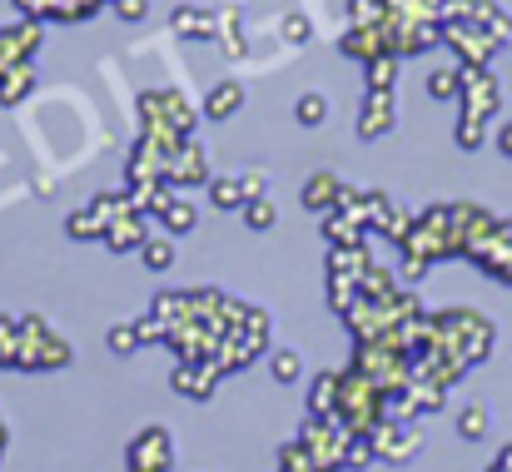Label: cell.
Returning <instances> with one entry per match:
<instances>
[{
    "label": "cell",
    "instance_id": "obj_28",
    "mask_svg": "<svg viewBox=\"0 0 512 472\" xmlns=\"http://www.w3.org/2000/svg\"><path fill=\"white\" fill-rule=\"evenodd\" d=\"M458 145H463V150H478V145H483V120H463V125H458Z\"/></svg>",
    "mask_w": 512,
    "mask_h": 472
},
{
    "label": "cell",
    "instance_id": "obj_6",
    "mask_svg": "<svg viewBox=\"0 0 512 472\" xmlns=\"http://www.w3.org/2000/svg\"><path fill=\"white\" fill-rule=\"evenodd\" d=\"M393 130V95L388 90H363V105H358V135L363 140H378Z\"/></svg>",
    "mask_w": 512,
    "mask_h": 472
},
{
    "label": "cell",
    "instance_id": "obj_3",
    "mask_svg": "<svg viewBox=\"0 0 512 472\" xmlns=\"http://www.w3.org/2000/svg\"><path fill=\"white\" fill-rule=\"evenodd\" d=\"M174 458L170 448V433L165 428H145L135 443H130V468L135 472H165Z\"/></svg>",
    "mask_w": 512,
    "mask_h": 472
},
{
    "label": "cell",
    "instance_id": "obj_13",
    "mask_svg": "<svg viewBox=\"0 0 512 472\" xmlns=\"http://www.w3.org/2000/svg\"><path fill=\"white\" fill-rule=\"evenodd\" d=\"M463 80H468L463 65H443V70L428 75V95L433 100H463Z\"/></svg>",
    "mask_w": 512,
    "mask_h": 472
},
{
    "label": "cell",
    "instance_id": "obj_27",
    "mask_svg": "<svg viewBox=\"0 0 512 472\" xmlns=\"http://www.w3.org/2000/svg\"><path fill=\"white\" fill-rule=\"evenodd\" d=\"M284 35H289V45H309V35H314L309 15H289V20H284Z\"/></svg>",
    "mask_w": 512,
    "mask_h": 472
},
{
    "label": "cell",
    "instance_id": "obj_14",
    "mask_svg": "<svg viewBox=\"0 0 512 472\" xmlns=\"http://www.w3.org/2000/svg\"><path fill=\"white\" fill-rule=\"evenodd\" d=\"M294 120H299L304 130H319V125H329V95H319V90L299 95V105H294Z\"/></svg>",
    "mask_w": 512,
    "mask_h": 472
},
{
    "label": "cell",
    "instance_id": "obj_2",
    "mask_svg": "<svg viewBox=\"0 0 512 472\" xmlns=\"http://www.w3.org/2000/svg\"><path fill=\"white\" fill-rule=\"evenodd\" d=\"M443 40L458 50L463 70H488V60H493V50H498V40H493L478 20H443Z\"/></svg>",
    "mask_w": 512,
    "mask_h": 472
},
{
    "label": "cell",
    "instance_id": "obj_9",
    "mask_svg": "<svg viewBox=\"0 0 512 472\" xmlns=\"http://www.w3.org/2000/svg\"><path fill=\"white\" fill-rule=\"evenodd\" d=\"M170 30L184 35V40H214V35H219V30H214V15L199 10V5H179L170 15Z\"/></svg>",
    "mask_w": 512,
    "mask_h": 472
},
{
    "label": "cell",
    "instance_id": "obj_4",
    "mask_svg": "<svg viewBox=\"0 0 512 472\" xmlns=\"http://www.w3.org/2000/svg\"><path fill=\"white\" fill-rule=\"evenodd\" d=\"M498 80L488 75V70H468V80H463V120H488L493 110H498Z\"/></svg>",
    "mask_w": 512,
    "mask_h": 472
},
{
    "label": "cell",
    "instance_id": "obj_20",
    "mask_svg": "<svg viewBox=\"0 0 512 472\" xmlns=\"http://www.w3.org/2000/svg\"><path fill=\"white\" fill-rule=\"evenodd\" d=\"M393 70H398V55L368 60V90H388V95H393Z\"/></svg>",
    "mask_w": 512,
    "mask_h": 472
},
{
    "label": "cell",
    "instance_id": "obj_21",
    "mask_svg": "<svg viewBox=\"0 0 512 472\" xmlns=\"http://www.w3.org/2000/svg\"><path fill=\"white\" fill-rule=\"evenodd\" d=\"M274 219H279V214H274V204H269V199H249V204H244V224H249L254 234L274 229Z\"/></svg>",
    "mask_w": 512,
    "mask_h": 472
},
{
    "label": "cell",
    "instance_id": "obj_10",
    "mask_svg": "<svg viewBox=\"0 0 512 472\" xmlns=\"http://www.w3.org/2000/svg\"><path fill=\"white\" fill-rule=\"evenodd\" d=\"M339 199H343V184L334 174H309L304 179V209L329 214V209H339Z\"/></svg>",
    "mask_w": 512,
    "mask_h": 472
},
{
    "label": "cell",
    "instance_id": "obj_7",
    "mask_svg": "<svg viewBox=\"0 0 512 472\" xmlns=\"http://www.w3.org/2000/svg\"><path fill=\"white\" fill-rule=\"evenodd\" d=\"M244 110V80H219L209 95H204V115L209 120H229Z\"/></svg>",
    "mask_w": 512,
    "mask_h": 472
},
{
    "label": "cell",
    "instance_id": "obj_5",
    "mask_svg": "<svg viewBox=\"0 0 512 472\" xmlns=\"http://www.w3.org/2000/svg\"><path fill=\"white\" fill-rule=\"evenodd\" d=\"M145 239H150V224H145V214L140 209H125L120 219H110L105 224V249H115V254H140L145 249Z\"/></svg>",
    "mask_w": 512,
    "mask_h": 472
},
{
    "label": "cell",
    "instance_id": "obj_18",
    "mask_svg": "<svg viewBox=\"0 0 512 472\" xmlns=\"http://www.w3.org/2000/svg\"><path fill=\"white\" fill-rule=\"evenodd\" d=\"M65 234H70V239H105V219H100L95 209H80V214L65 219Z\"/></svg>",
    "mask_w": 512,
    "mask_h": 472
},
{
    "label": "cell",
    "instance_id": "obj_16",
    "mask_svg": "<svg viewBox=\"0 0 512 472\" xmlns=\"http://www.w3.org/2000/svg\"><path fill=\"white\" fill-rule=\"evenodd\" d=\"M140 259H145V269L165 274V269L174 264V239L170 234H150V239H145V249H140Z\"/></svg>",
    "mask_w": 512,
    "mask_h": 472
},
{
    "label": "cell",
    "instance_id": "obj_24",
    "mask_svg": "<svg viewBox=\"0 0 512 472\" xmlns=\"http://www.w3.org/2000/svg\"><path fill=\"white\" fill-rule=\"evenodd\" d=\"M269 363H274V378H279V383H294V378H299V353H294V348H274Z\"/></svg>",
    "mask_w": 512,
    "mask_h": 472
},
{
    "label": "cell",
    "instance_id": "obj_22",
    "mask_svg": "<svg viewBox=\"0 0 512 472\" xmlns=\"http://www.w3.org/2000/svg\"><path fill=\"white\" fill-rule=\"evenodd\" d=\"M140 338H145V333H140V323H115V328H110V353H120V358H125V353H135V348H140Z\"/></svg>",
    "mask_w": 512,
    "mask_h": 472
},
{
    "label": "cell",
    "instance_id": "obj_19",
    "mask_svg": "<svg viewBox=\"0 0 512 472\" xmlns=\"http://www.w3.org/2000/svg\"><path fill=\"white\" fill-rule=\"evenodd\" d=\"M189 229H194V204L174 194V204L165 209V234L174 239V234H189Z\"/></svg>",
    "mask_w": 512,
    "mask_h": 472
},
{
    "label": "cell",
    "instance_id": "obj_1",
    "mask_svg": "<svg viewBox=\"0 0 512 472\" xmlns=\"http://www.w3.org/2000/svg\"><path fill=\"white\" fill-rule=\"evenodd\" d=\"M70 363V343L55 338L40 318H20V353L15 368H65Z\"/></svg>",
    "mask_w": 512,
    "mask_h": 472
},
{
    "label": "cell",
    "instance_id": "obj_25",
    "mask_svg": "<svg viewBox=\"0 0 512 472\" xmlns=\"http://www.w3.org/2000/svg\"><path fill=\"white\" fill-rule=\"evenodd\" d=\"M348 314H373V304H368V299H363V294H358V304H353V309H348ZM388 318V323H393V314H383ZM383 318H368V323H363V318H353V323H358V328H363V333H368V338H378V333H383Z\"/></svg>",
    "mask_w": 512,
    "mask_h": 472
},
{
    "label": "cell",
    "instance_id": "obj_12",
    "mask_svg": "<svg viewBox=\"0 0 512 472\" xmlns=\"http://www.w3.org/2000/svg\"><path fill=\"white\" fill-rule=\"evenodd\" d=\"M30 90H35V70H30V65H10V70H0V105H20Z\"/></svg>",
    "mask_w": 512,
    "mask_h": 472
},
{
    "label": "cell",
    "instance_id": "obj_29",
    "mask_svg": "<svg viewBox=\"0 0 512 472\" xmlns=\"http://www.w3.org/2000/svg\"><path fill=\"white\" fill-rule=\"evenodd\" d=\"M239 184L249 189V199H264V189H269V174H264V169H244V174H239Z\"/></svg>",
    "mask_w": 512,
    "mask_h": 472
},
{
    "label": "cell",
    "instance_id": "obj_23",
    "mask_svg": "<svg viewBox=\"0 0 512 472\" xmlns=\"http://www.w3.org/2000/svg\"><path fill=\"white\" fill-rule=\"evenodd\" d=\"M20 353V318H0V363H15Z\"/></svg>",
    "mask_w": 512,
    "mask_h": 472
},
{
    "label": "cell",
    "instance_id": "obj_26",
    "mask_svg": "<svg viewBox=\"0 0 512 472\" xmlns=\"http://www.w3.org/2000/svg\"><path fill=\"white\" fill-rule=\"evenodd\" d=\"M483 428H488V413H483V408H463L458 433H463V438H483Z\"/></svg>",
    "mask_w": 512,
    "mask_h": 472
},
{
    "label": "cell",
    "instance_id": "obj_17",
    "mask_svg": "<svg viewBox=\"0 0 512 472\" xmlns=\"http://www.w3.org/2000/svg\"><path fill=\"white\" fill-rule=\"evenodd\" d=\"M393 5L388 0H348V20L353 25H388Z\"/></svg>",
    "mask_w": 512,
    "mask_h": 472
},
{
    "label": "cell",
    "instance_id": "obj_15",
    "mask_svg": "<svg viewBox=\"0 0 512 472\" xmlns=\"http://www.w3.org/2000/svg\"><path fill=\"white\" fill-rule=\"evenodd\" d=\"M209 204H214V209H244V204H249V189L239 184V174H234V179H214V184H209Z\"/></svg>",
    "mask_w": 512,
    "mask_h": 472
},
{
    "label": "cell",
    "instance_id": "obj_8",
    "mask_svg": "<svg viewBox=\"0 0 512 472\" xmlns=\"http://www.w3.org/2000/svg\"><path fill=\"white\" fill-rule=\"evenodd\" d=\"M209 174V164H204V155H199V145H179L170 159V169H165V184H199Z\"/></svg>",
    "mask_w": 512,
    "mask_h": 472
},
{
    "label": "cell",
    "instance_id": "obj_31",
    "mask_svg": "<svg viewBox=\"0 0 512 472\" xmlns=\"http://www.w3.org/2000/svg\"><path fill=\"white\" fill-rule=\"evenodd\" d=\"M493 472H512V448H503V453H498V463H493Z\"/></svg>",
    "mask_w": 512,
    "mask_h": 472
},
{
    "label": "cell",
    "instance_id": "obj_11",
    "mask_svg": "<svg viewBox=\"0 0 512 472\" xmlns=\"http://www.w3.org/2000/svg\"><path fill=\"white\" fill-rule=\"evenodd\" d=\"M214 373H219V363H209V368H194V363H184V368L174 373V388H179L184 398H209V388H214Z\"/></svg>",
    "mask_w": 512,
    "mask_h": 472
},
{
    "label": "cell",
    "instance_id": "obj_30",
    "mask_svg": "<svg viewBox=\"0 0 512 472\" xmlns=\"http://www.w3.org/2000/svg\"><path fill=\"white\" fill-rule=\"evenodd\" d=\"M115 15L120 20H145L150 15V0H115Z\"/></svg>",
    "mask_w": 512,
    "mask_h": 472
}]
</instances>
